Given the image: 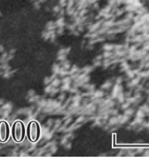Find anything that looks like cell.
Instances as JSON below:
<instances>
[{
  "instance_id": "1",
  "label": "cell",
  "mask_w": 149,
  "mask_h": 159,
  "mask_svg": "<svg viewBox=\"0 0 149 159\" xmlns=\"http://www.w3.org/2000/svg\"><path fill=\"white\" fill-rule=\"evenodd\" d=\"M40 136V128L39 125L35 121H32L29 125V138L30 141H36Z\"/></svg>"
},
{
  "instance_id": "2",
  "label": "cell",
  "mask_w": 149,
  "mask_h": 159,
  "mask_svg": "<svg viewBox=\"0 0 149 159\" xmlns=\"http://www.w3.org/2000/svg\"><path fill=\"white\" fill-rule=\"evenodd\" d=\"M14 138L16 141H21L23 138V124L16 122L14 125Z\"/></svg>"
},
{
  "instance_id": "3",
  "label": "cell",
  "mask_w": 149,
  "mask_h": 159,
  "mask_svg": "<svg viewBox=\"0 0 149 159\" xmlns=\"http://www.w3.org/2000/svg\"><path fill=\"white\" fill-rule=\"evenodd\" d=\"M9 137V127L6 122L2 121L0 124V140L2 141H6Z\"/></svg>"
}]
</instances>
